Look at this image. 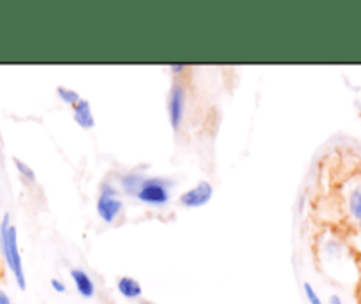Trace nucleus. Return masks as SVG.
I'll list each match as a JSON object with an SVG mask.
<instances>
[{
    "label": "nucleus",
    "instance_id": "nucleus-1",
    "mask_svg": "<svg viewBox=\"0 0 361 304\" xmlns=\"http://www.w3.org/2000/svg\"><path fill=\"white\" fill-rule=\"evenodd\" d=\"M0 251H2V258H4L6 265H8L18 289L27 290V276L18 244V230L13 224L9 213H6L2 221H0Z\"/></svg>",
    "mask_w": 361,
    "mask_h": 304
},
{
    "label": "nucleus",
    "instance_id": "nucleus-2",
    "mask_svg": "<svg viewBox=\"0 0 361 304\" xmlns=\"http://www.w3.org/2000/svg\"><path fill=\"white\" fill-rule=\"evenodd\" d=\"M123 193L112 179H106L99 184L96 198V213L105 224H116L124 213Z\"/></svg>",
    "mask_w": 361,
    "mask_h": 304
},
{
    "label": "nucleus",
    "instance_id": "nucleus-3",
    "mask_svg": "<svg viewBox=\"0 0 361 304\" xmlns=\"http://www.w3.org/2000/svg\"><path fill=\"white\" fill-rule=\"evenodd\" d=\"M173 181L170 177H161V175H147L138 188V193L135 198L140 203L149 207L161 209L166 207L172 200Z\"/></svg>",
    "mask_w": 361,
    "mask_h": 304
},
{
    "label": "nucleus",
    "instance_id": "nucleus-4",
    "mask_svg": "<svg viewBox=\"0 0 361 304\" xmlns=\"http://www.w3.org/2000/svg\"><path fill=\"white\" fill-rule=\"evenodd\" d=\"M186 106H188V91L180 80H173L169 94H166V117H169L170 127L179 131L183 127L186 117Z\"/></svg>",
    "mask_w": 361,
    "mask_h": 304
},
{
    "label": "nucleus",
    "instance_id": "nucleus-5",
    "mask_svg": "<svg viewBox=\"0 0 361 304\" xmlns=\"http://www.w3.org/2000/svg\"><path fill=\"white\" fill-rule=\"evenodd\" d=\"M214 196V186L209 181H199L195 186L186 189L185 193H180L177 202L185 209H200V207L207 205Z\"/></svg>",
    "mask_w": 361,
    "mask_h": 304
},
{
    "label": "nucleus",
    "instance_id": "nucleus-6",
    "mask_svg": "<svg viewBox=\"0 0 361 304\" xmlns=\"http://www.w3.org/2000/svg\"><path fill=\"white\" fill-rule=\"evenodd\" d=\"M345 214L350 223L361 230V179H356L345 193Z\"/></svg>",
    "mask_w": 361,
    "mask_h": 304
},
{
    "label": "nucleus",
    "instance_id": "nucleus-7",
    "mask_svg": "<svg viewBox=\"0 0 361 304\" xmlns=\"http://www.w3.org/2000/svg\"><path fill=\"white\" fill-rule=\"evenodd\" d=\"M69 278H71L76 293H78L82 299H92V297L96 296V283L85 269L73 267L71 271H69Z\"/></svg>",
    "mask_w": 361,
    "mask_h": 304
},
{
    "label": "nucleus",
    "instance_id": "nucleus-8",
    "mask_svg": "<svg viewBox=\"0 0 361 304\" xmlns=\"http://www.w3.org/2000/svg\"><path fill=\"white\" fill-rule=\"evenodd\" d=\"M116 289L119 296L126 300H142L144 297V286L133 276H119L116 281Z\"/></svg>",
    "mask_w": 361,
    "mask_h": 304
},
{
    "label": "nucleus",
    "instance_id": "nucleus-9",
    "mask_svg": "<svg viewBox=\"0 0 361 304\" xmlns=\"http://www.w3.org/2000/svg\"><path fill=\"white\" fill-rule=\"evenodd\" d=\"M145 177H147V175L142 170H138V168L128 170L119 175V179H117V188H119L121 193H124L126 196H133L135 198L138 193V188H140Z\"/></svg>",
    "mask_w": 361,
    "mask_h": 304
},
{
    "label": "nucleus",
    "instance_id": "nucleus-10",
    "mask_svg": "<svg viewBox=\"0 0 361 304\" xmlns=\"http://www.w3.org/2000/svg\"><path fill=\"white\" fill-rule=\"evenodd\" d=\"M73 119H75V122L85 131L94 127L96 119H94V113H92V106H90L89 99L82 98L75 106H73Z\"/></svg>",
    "mask_w": 361,
    "mask_h": 304
},
{
    "label": "nucleus",
    "instance_id": "nucleus-11",
    "mask_svg": "<svg viewBox=\"0 0 361 304\" xmlns=\"http://www.w3.org/2000/svg\"><path fill=\"white\" fill-rule=\"evenodd\" d=\"M57 98L61 99L62 103H64V105H68V106H75L76 103L80 101V99H82V96L78 94V92L75 91V89H71V87H66V85H59L57 87Z\"/></svg>",
    "mask_w": 361,
    "mask_h": 304
},
{
    "label": "nucleus",
    "instance_id": "nucleus-12",
    "mask_svg": "<svg viewBox=\"0 0 361 304\" xmlns=\"http://www.w3.org/2000/svg\"><path fill=\"white\" fill-rule=\"evenodd\" d=\"M303 293H305V299H307L308 304H326L322 300V297L319 296V292L315 290V286L312 285L310 281H303Z\"/></svg>",
    "mask_w": 361,
    "mask_h": 304
},
{
    "label": "nucleus",
    "instance_id": "nucleus-13",
    "mask_svg": "<svg viewBox=\"0 0 361 304\" xmlns=\"http://www.w3.org/2000/svg\"><path fill=\"white\" fill-rule=\"evenodd\" d=\"M15 167L16 170H18V174L22 175L27 182H36V172L32 170L30 165H27L25 161L18 160V158H15Z\"/></svg>",
    "mask_w": 361,
    "mask_h": 304
},
{
    "label": "nucleus",
    "instance_id": "nucleus-14",
    "mask_svg": "<svg viewBox=\"0 0 361 304\" xmlns=\"http://www.w3.org/2000/svg\"><path fill=\"white\" fill-rule=\"evenodd\" d=\"M50 286H51V290H54L55 293H66L68 292V285H66V281L64 279H61V278H51L50 279Z\"/></svg>",
    "mask_w": 361,
    "mask_h": 304
},
{
    "label": "nucleus",
    "instance_id": "nucleus-15",
    "mask_svg": "<svg viewBox=\"0 0 361 304\" xmlns=\"http://www.w3.org/2000/svg\"><path fill=\"white\" fill-rule=\"evenodd\" d=\"M169 69L173 72V75L179 76V75H183L186 69H188V65H186V64H170Z\"/></svg>",
    "mask_w": 361,
    "mask_h": 304
},
{
    "label": "nucleus",
    "instance_id": "nucleus-16",
    "mask_svg": "<svg viewBox=\"0 0 361 304\" xmlns=\"http://www.w3.org/2000/svg\"><path fill=\"white\" fill-rule=\"evenodd\" d=\"M0 304H15V303H13L11 296H9V293L6 292L2 286H0Z\"/></svg>",
    "mask_w": 361,
    "mask_h": 304
},
{
    "label": "nucleus",
    "instance_id": "nucleus-17",
    "mask_svg": "<svg viewBox=\"0 0 361 304\" xmlns=\"http://www.w3.org/2000/svg\"><path fill=\"white\" fill-rule=\"evenodd\" d=\"M326 304H343V299L338 296V293H331Z\"/></svg>",
    "mask_w": 361,
    "mask_h": 304
},
{
    "label": "nucleus",
    "instance_id": "nucleus-18",
    "mask_svg": "<svg viewBox=\"0 0 361 304\" xmlns=\"http://www.w3.org/2000/svg\"><path fill=\"white\" fill-rule=\"evenodd\" d=\"M140 304H156V303H152V300H140Z\"/></svg>",
    "mask_w": 361,
    "mask_h": 304
}]
</instances>
